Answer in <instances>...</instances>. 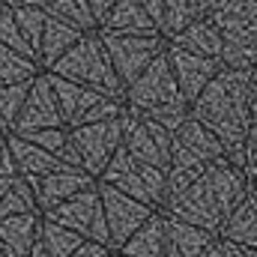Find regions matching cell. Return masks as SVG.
I'll list each match as a JSON object with an SVG mask.
<instances>
[{
	"mask_svg": "<svg viewBox=\"0 0 257 257\" xmlns=\"http://www.w3.org/2000/svg\"><path fill=\"white\" fill-rule=\"evenodd\" d=\"M45 72H54V75H60L66 81H75V84H84L102 96L123 99V84H120L114 66L108 60V51H105L96 30L81 33V39L69 51H63Z\"/></svg>",
	"mask_w": 257,
	"mask_h": 257,
	"instance_id": "3",
	"label": "cell"
},
{
	"mask_svg": "<svg viewBox=\"0 0 257 257\" xmlns=\"http://www.w3.org/2000/svg\"><path fill=\"white\" fill-rule=\"evenodd\" d=\"M197 6H200V9H203V12H209V9H212V6H215V0H197Z\"/></svg>",
	"mask_w": 257,
	"mask_h": 257,
	"instance_id": "44",
	"label": "cell"
},
{
	"mask_svg": "<svg viewBox=\"0 0 257 257\" xmlns=\"http://www.w3.org/2000/svg\"><path fill=\"white\" fill-rule=\"evenodd\" d=\"M33 81V78H30ZM30 81H21V84H6L0 87V132L9 135L12 126H15V117L24 105V96H27V87Z\"/></svg>",
	"mask_w": 257,
	"mask_h": 257,
	"instance_id": "31",
	"label": "cell"
},
{
	"mask_svg": "<svg viewBox=\"0 0 257 257\" xmlns=\"http://www.w3.org/2000/svg\"><path fill=\"white\" fill-rule=\"evenodd\" d=\"M120 126H123L120 147L132 159L168 171V165H171V132L168 128L156 120H150L147 114L135 111V108H123Z\"/></svg>",
	"mask_w": 257,
	"mask_h": 257,
	"instance_id": "8",
	"label": "cell"
},
{
	"mask_svg": "<svg viewBox=\"0 0 257 257\" xmlns=\"http://www.w3.org/2000/svg\"><path fill=\"white\" fill-rule=\"evenodd\" d=\"M96 30H102V33H159L153 18L144 12V6L138 0H117L108 9V15L99 21Z\"/></svg>",
	"mask_w": 257,
	"mask_h": 257,
	"instance_id": "22",
	"label": "cell"
},
{
	"mask_svg": "<svg viewBox=\"0 0 257 257\" xmlns=\"http://www.w3.org/2000/svg\"><path fill=\"white\" fill-rule=\"evenodd\" d=\"M221 33V66L254 69L257 66V0H215L206 12Z\"/></svg>",
	"mask_w": 257,
	"mask_h": 257,
	"instance_id": "4",
	"label": "cell"
},
{
	"mask_svg": "<svg viewBox=\"0 0 257 257\" xmlns=\"http://www.w3.org/2000/svg\"><path fill=\"white\" fill-rule=\"evenodd\" d=\"M165 54H168V63L171 72L177 78V87L183 93V99L192 105V99L212 81V75L221 69L218 57H203V54H194L186 48H177V45H165Z\"/></svg>",
	"mask_w": 257,
	"mask_h": 257,
	"instance_id": "15",
	"label": "cell"
},
{
	"mask_svg": "<svg viewBox=\"0 0 257 257\" xmlns=\"http://www.w3.org/2000/svg\"><path fill=\"white\" fill-rule=\"evenodd\" d=\"M165 224H168V257H200V251L218 236L174 215H165Z\"/></svg>",
	"mask_w": 257,
	"mask_h": 257,
	"instance_id": "23",
	"label": "cell"
},
{
	"mask_svg": "<svg viewBox=\"0 0 257 257\" xmlns=\"http://www.w3.org/2000/svg\"><path fill=\"white\" fill-rule=\"evenodd\" d=\"M105 254H111L108 245H102V242H96V239H81L69 257H105Z\"/></svg>",
	"mask_w": 257,
	"mask_h": 257,
	"instance_id": "35",
	"label": "cell"
},
{
	"mask_svg": "<svg viewBox=\"0 0 257 257\" xmlns=\"http://www.w3.org/2000/svg\"><path fill=\"white\" fill-rule=\"evenodd\" d=\"M96 33H99V39L108 51V60L114 66L123 90H126L128 81H135L144 72V66L156 54H162L165 45H168V39L162 33H102V30H96Z\"/></svg>",
	"mask_w": 257,
	"mask_h": 257,
	"instance_id": "7",
	"label": "cell"
},
{
	"mask_svg": "<svg viewBox=\"0 0 257 257\" xmlns=\"http://www.w3.org/2000/svg\"><path fill=\"white\" fill-rule=\"evenodd\" d=\"M141 114H147L150 120H156V123H162L168 132H174V128L189 117V102H186V99H180V102H168V105L147 108V111H141Z\"/></svg>",
	"mask_w": 257,
	"mask_h": 257,
	"instance_id": "33",
	"label": "cell"
},
{
	"mask_svg": "<svg viewBox=\"0 0 257 257\" xmlns=\"http://www.w3.org/2000/svg\"><path fill=\"white\" fill-rule=\"evenodd\" d=\"M57 224H63L69 230L81 233L84 239H96L102 245H108V224H105V212H102V200H99V186L90 183L87 189L75 192L72 197H66L63 203L39 212ZM111 251V248H108Z\"/></svg>",
	"mask_w": 257,
	"mask_h": 257,
	"instance_id": "9",
	"label": "cell"
},
{
	"mask_svg": "<svg viewBox=\"0 0 257 257\" xmlns=\"http://www.w3.org/2000/svg\"><path fill=\"white\" fill-rule=\"evenodd\" d=\"M0 45H6V48H12V51H18V54H24V57H33V60H36L33 48L27 45V39L21 36L18 24H15V15H12V6H9V3L0 6Z\"/></svg>",
	"mask_w": 257,
	"mask_h": 257,
	"instance_id": "32",
	"label": "cell"
},
{
	"mask_svg": "<svg viewBox=\"0 0 257 257\" xmlns=\"http://www.w3.org/2000/svg\"><path fill=\"white\" fill-rule=\"evenodd\" d=\"M200 15H203V9L197 6V0H165L162 18H159V33L165 39H171L174 33H180L186 24H192Z\"/></svg>",
	"mask_w": 257,
	"mask_h": 257,
	"instance_id": "26",
	"label": "cell"
},
{
	"mask_svg": "<svg viewBox=\"0 0 257 257\" xmlns=\"http://www.w3.org/2000/svg\"><path fill=\"white\" fill-rule=\"evenodd\" d=\"M12 15H15V24H18L21 36L27 39V45H30V48H33V54H36L48 12H45L42 6H33V3H18V6H12Z\"/></svg>",
	"mask_w": 257,
	"mask_h": 257,
	"instance_id": "30",
	"label": "cell"
},
{
	"mask_svg": "<svg viewBox=\"0 0 257 257\" xmlns=\"http://www.w3.org/2000/svg\"><path fill=\"white\" fill-rule=\"evenodd\" d=\"M81 239H84L81 233L69 230L63 224H57V221H51V218H45V215L39 218V242H42V248L48 251V257H69Z\"/></svg>",
	"mask_w": 257,
	"mask_h": 257,
	"instance_id": "25",
	"label": "cell"
},
{
	"mask_svg": "<svg viewBox=\"0 0 257 257\" xmlns=\"http://www.w3.org/2000/svg\"><path fill=\"white\" fill-rule=\"evenodd\" d=\"M254 257H257V248H254Z\"/></svg>",
	"mask_w": 257,
	"mask_h": 257,
	"instance_id": "50",
	"label": "cell"
},
{
	"mask_svg": "<svg viewBox=\"0 0 257 257\" xmlns=\"http://www.w3.org/2000/svg\"><path fill=\"white\" fill-rule=\"evenodd\" d=\"M0 174L3 177H15V162H12V153H9V144H6L3 132H0Z\"/></svg>",
	"mask_w": 257,
	"mask_h": 257,
	"instance_id": "36",
	"label": "cell"
},
{
	"mask_svg": "<svg viewBox=\"0 0 257 257\" xmlns=\"http://www.w3.org/2000/svg\"><path fill=\"white\" fill-rule=\"evenodd\" d=\"M105 257H114V251H111V254H105Z\"/></svg>",
	"mask_w": 257,
	"mask_h": 257,
	"instance_id": "47",
	"label": "cell"
},
{
	"mask_svg": "<svg viewBox=\"0 0 257 257\" xmlns=\"http://www.w3.org/2000/svg\"><path fill=\"white\" fill-rule=\"evenodd\" d=\"M248 96H251V69H230L221 66L212 81L197 93L189 105V114L209 128L224 156L242 168V147L248 135Z\"/></svg>",
	"mask_w": 257,
	"mask_h": 257,
	"instance_id": "2",
	"label": "cell"
},
{
	"mask_svg": "<svg viewBox=\"0 0 257 257\" xmlns=\"http://www.w3.org/2000/svg\"><path fill=\"white\" fill-rule=\"evenodd\" d=\"M141 6H144V12L153 18V24H156V30H159V18H162V6H165V0H138Z\"/></svg>",
	"mask_w": 257,
	"mask_h": 257,
	"instance_id": "39",
	"label": "cell"
},
{
	"mask_svg": "<svg viewBox=\"0 0 257 257\" xmlns=\"http://www.w3.org/2000/svg\"><path fill=\"white\" fill-rule=\"evenodd\" d=\"M114 257H120V254H117V251H114Z\"/></svg>",
	"mask_w": 257,
	"mask_h": 257,
	"instance_id": "49",
	"label": "cell"
},
{
	"mask_svg": "<svg viewBox=\"0 0 257 257\" xmlns=\"http://www.w3.org/2000/svg\"><path fill=\"white\" fill-rule=\"evenodd\" d=\"M6 144H9V153H12V162H15V174L24 177V180L42 177V174H48V171L66 165V162H60V159L54 156V153L42 150L39 144H33V141L21 138V135H15V132L6 135Z\"/></svg>",
	"mask_w": 257,
	"mask_h": 257,
	"instance_id": "18",
	"label": "cell"
},
{
	"mask_svg": "<svg viewBox=\"0 0 257 257\" xmlns=\"http://www.w3.org/2000/svg\"><path fill=\"white\" fill-rule=\"evenodd\" d=\"M251 93H257V66L251 69Z\"/></svg>",
	"mask_w": 257,
	"mask_h": 257,
	"instance_id": "45",
	"label": "cell"
},
{
	"mask_svg": "<svg viewBox=\"0 0 257 257\" xmlns=\"http://www.w3.org/2000/svg\"><path fill=\"white\" fill-rule=\"evenodd\" d=\"M81 39V30L66 24V21H57V18H45V27H42V39H39V48H36V63L39 69H48L63 51H69L75 42Z\"/></svg>",
	"mask_w": 257,
	"mask_h": 257,
	"instance_id": "24",
	"label": "cell"
},
{
	"mask_svg": "<svg viewBox=\"0 0 257 257\" xmlns=\"http://www.w3.org/2000/svg\"><path fill=\"white\" fill-rule=\"evenodd\" d=\"M242 171L248 177V183H257V123L248 126L245 135V147H242Z\"/></svg>",
	"mask_w": 257,
	"mask_h": 257,
	"instance_id": "34",
	"label": "cell"
},
{
	"mask_svg": "<svg viewBox=\"0 0 257 257\" xmlns=\"http://www.w3.org/2000/svg\"><path fill=\"white\" fill-rule=\"evenodd\" d=\"M251 186H254V192H257V183H251Z\"/></svg>",
	"mask_w": 257,
	"mask_h": 257,
	"instance_id": "46",
	"label": "cell"
},
{
	"mask_svg": "<svg viewBox=\"0 0 257 257\" xmlns=\"http://www.w3.org/2000/svg\"><path fill=\"white\" fill-rule=\"evenodd\" d=\"M27 257H48V251H45V248H42V242L36 239V242H33V248L27 251Z\"/></svg>",
	"mask_w": 257,
	"mask_h": 257,
	"instance_id": "41",
	"label": "cell"
},
{
	"mask_svg": "<svg viewBox=\"0 0 257 257\" xmlns=\"http://www.w3.org/2000/svg\"><path fill=\"white\" fill-rule=\"evenodd\" d=\"M0 6H3V0H0Z\"/></svg>",
	"mask_w": 257,
	"mask_h": 257,
	"instance_id": "51",
	"label": "cell"
},
{
	"mask_svg": "<svg viewBox=\"0 0 257 257\" xmlns=\"http://www.w3.org/2000/svg\"><path fill=\"white\" fill-rule=\"evenodd\" d=\"M248 120H251V123H257V93H251V96H248Z\"/></svg>",
	"mask_w": 257,
	"mask_h": 257,
	"instance_id": "40",
	"label": "cell"
},
{
	"mask_svg": "<svg viewBox=\"0 0 257 257\" xmlns=\"http://www.w3.org/2000/svg\"><path fill=\"white\" fill-rule=\"evenodd\" d=\"M27 183H30V189H33V197H36L39 212H45V209L63 203L66 197H72L75 192L87 189V186L96 183V180H93L84 168L60 165V168H54V171H48V174H42V177H30Z\"/></svg>",
	"mask_w": 257,
	"mask_h": 257,
	"instance_id": "16",
	"label": "cell"
},
{
	"mask_svg": "<svg viewBox=\"0 0 257 257\" xmlns=\"http://www.w3.org/2000/svg\"><path fill=\"white\" fill-rule=\"evenodd\" d=\"M218 156H224L221 141L200 120H194L192 114L171 132V165L168 168H203Z\"/></svg>",
	"mask_w": 257,
	"mask_h": 257,
	"instance_id": "13",
	"label": "cell"
},
{
	"mask_svg": "<svg viewBox=\"0 0 257 257\" xmlns=\"http://www.w3.org/2000/svg\"><path fill=\"white\" fill-rule=\"evenodd\" d=\"M48 126H63V117H60V105H57V96L48 84V75L45 69H39L27 87V96H24V105L15 117V126L12 132H30V128H48Z\"/></svg>",
	"mask_w": 257,
	"mask_h": 257,
	"instance_id": "14",
	"label": "cell"
},
{
	"mask_svg": "<svg viewBox=\"0 0 257 257\" xmlns=\"http://www.w3.org/2000/svg\"><path fill=\"white\" fill-rule=\"evenodd\" d=\"M165 168H156V165H147V162H138L132 159L126 150L120 147L111 162L105 165V171L96 177L99 183L117 189V192L128 194L135 200H144L150 206H162L165 203Z\"/></svg>",
	"mask_w": 257,
	"mask_h": 257,
	"instance_id": "5",
	"label": "cell"
},
{
	"mask_svg": "<svg viewBox=\"0 0 257 257\" xmlns=\"http://www.w3.org/2000/svg\"><path fill=\"white\" fill-rule=\"evenodd\" d=\"M183 93L177 87V78L171 72L168 63V54H156L150 63L144 66V72L128 81L126 90H123V105L135 108V111H147V108H156V105H168V102H180Z\"/></svg>",
	"mask_w": 257,
	"mask_h": 257,
	"instance_id": "11",
	"label": "cell"
},
{
	"mask_svg": "<svg viewBox=\"0 0 257 257\" xmlns=\"http://www.w3.org/2000/svg\"><path fill=\"white\" fill-rule=\"evenodd\" d=\"M42 9H45L51 18H57V21H66V24L78 27L81 33L96 30V18H93V12H90V3H87V0H48Z\"/></svg>",
	"mask_w": 257,
	"mask_h": 257,
	"instance_id": "27",
	"label": "cell"
},
{
	"mask_svg": "<svg viewBox=\"0 0 257 257\" xmlns=\"http://www.w3.org/2000/svg\"><path fill=\"white\" fill-rule=\"evenodd\" d=\"M3 3H9V6H18V3H33V6H45L48 0H3Z\"/></svg>",
	"mask_w": 257,
	"mask_h": 257,
	"instance_id": "42",
	"label": "cell"
},
{
	"mask_svg": "<svg viewBox=\"0 0 257 257\" xmlns=\"http://www.w3.org/2000/svg\"><path fill=\"white\" fill-rule=\"evenodd\" d=\"M36 72H39V63L33 57H24V54L12 51L6 45H0V87L30 81Z\"/></svg>",
	"mask_w": 257,
	"mask_h": 257,
	"instance_id": "29",
	"label": "cell"
},
{
	"mask_svg": "<svg viewBox=\"0 0 257 257\" xmlns=\"http://www.w3.org/2000/svg\"><path fill=\"white\" fill-rule=\"evenodd\" d=\"M248 186L251 183H248L245 171L239 165H233L227 156H218L209 165H203V171L192 183L183 192L171 194L159 209L180 221L197 224L209 233H218L227 212L242 200Z\"/></svg>",
	"mask_w": 257,
	"mask_h": 257,
	"instance_id": "1",
	"label": "cell"
},
{
	"mask_svg": "<svg viewBox=\"0 0 257 257\" xmlns=\"http://www.w3.org/2000/svg\"><path fill=\"white\" fill-rule=\"evenodd\" d=\"M168 45L186 48V51L203 54V57H218V54H221V33H218L215 21L203 12L200 18H194L192 24H186L180 33H174V36L168 39Z\"/></svg>",
	"mask_w": 257,
	"mask_h": 257,
	"instance_id": "21",
	"label": "cell"
},
{
	"mask_svg": "<svg viewBox=\"0 0 257 257\" xmlns=\"http://www.w3.org/2000/svg\"><path fill=\"white\" fill-rule=\"evenodd\" d=\"M96 186H99V200H102V212H105V224H108V248L117 251L150 218V212L156 206H150L144 200H135V197L117 192V189H111V186H105L99 180H96Z\"/></svg>",
	"mask_w": 257,
	"mask_h": 257,
	"instance_id": "12",
	"label": "cell"
},
{
	"mask_svg": "<svg viewBox=\"0 0 257 257\" xmlns=\"http://www.w3.org/2000/svg\"><path fill=\"white\" fill-rule=\"evenodd\" d=\"M69 138H72L81 168L96 180L105 171V165L111 162V156L120 150L123 126H120V117H108L99 123H84V126L69 128Z\"/></svg>",
	"mask_w": 257,
	"mask_h": 257,
	"instance_id": "10",
	"label": "cell"
},
{
	"mask_svg": "<svg viewBox=\"0 0 257 257\" xmlns=\"http://www.w3.org/2000/svg\"><path fill=\"white\" fill-rule=\"evenodd\" d=\"M24 212H39V206H36V197H33L30 183L15 174L12 183H9V189L0 197V218L3 215H24Z\"/></svg>",
	"mask_w": 257,
	"mask_h": 257,
	"instance_id": "28",
	"label": "cell"
},
{
	"mask_svg": "<svg viewBox=\"0 0 257 257\" xmlns=\"http://www.w3.org/2000/svg\"><path fill=\"white\" fill-rule=\"evenodd\" d=\"M120 257H168V224L165 212L153 209L150 218L117 248Z\"/></svg>",
	"mask_w": 257,
	"mask_h": 257,
	"instance_id": "17",
	"label": "cell"
},
{
	"mask_svg": "<svg viewBox=\"0 0 257 257\" xmlns=\"http://www.w3.org/2000/svg\"><path fill=\"white\" fill-rule=\"evenodd\" d=\"M218 236L233 239V242L248 245V248H257V192H254V186H248V192L242 194V200L227 212Z\"/></svg>",
	"mask_w": 257,
	"mask_h": 257,
	"instance_id": "20",
	"label": "cell"
},
{
	"mask_svg": "<svg viewBox=\"0 0 257 257\" xmlns=\"http://www.w3.org/2000/svg\"><path fill=\"white\" fill-rule=\"evenodd\" d=\"M90 3V12H93V18H96V27H99V21L108 15V9L117 3V0H87Z\"/></svg>",
	"mask_w": 257,
	"mask_h": 257,
	"instance_id": "38",
	"label": "cell"
},
{
	"mask_svg": "<svg viewBox=\"0 0 257 257\" xmlns=\"http://www.w3.org/2000/svg\"><path fill=\"white\" fill-rule=\"evenodd\" d=\"M0 257H6V254H3V251H0Z\"/></svg>",
	"mask_w": 257,
	"mask_h": 257,
	"instance_id": "48",
	"label": "cell"
},
{
	"mask_svg": "<svg viewBox=\"0 0 257 257\" xmlns=\"http://www.w3.org/2000/svg\"><path fill=\"white\" fill-rule=\"evenodd\" d=\"M9 183H12V177H3V174H0V197H3L6 189H9Z\"/></svg>",
	"mask_w": 257,
	"mask_h": 257,
	"instance_id": "43",
	"label": "cell"
},
{
	"mask_svg": "<svg viewBox=\"0 0 257 257\" xmlns=\"http://www.w3.org/2000/svg\"><path fill=\"white\" fill-rule=\"evenodd\" d=\"M218 242H221V251H224V257H254V248H248V245H239V242L224 239V236H218Z\"/></svg>",
	"mask_w": 257,
	"mask_h": 257,
	"instance_id": "37",
	"label": "cell"
},
{
	"mask_svg": "<svg viewBox=\"0 0 257 257\" xmlns=\"http://www.w3.org/2000/svg\"><path fill=\"white\" fill-rule=\"evenodd\" d=\"M48 75V84L57 96V105H60V117H63L66 128L84 126V123H99V120H108V117H120L123 114V99H111V96H102L84 84H75V81H66L54 72H45Z\"/></svg>",
	"mask_w": 257,
	"mask_h": 257,
	"instance_id": "6",
	"label": "cell"
},
{
	"mask_svg": "<svg viewBox=\"0 0 257 257\" xmlns=\"http://www.w3.org/2000/svg\"><path fill=\"white\" fill-rule=\"evenodd\" d=\"M39 212L3 215L0 218V251L6 257H27L33 242L39 239Z\"/></svg>",
	"mask_w": 257,
	"mask_h": 257,
	"instance_id": "19",
	"label": "cell"
}]
</instances>
